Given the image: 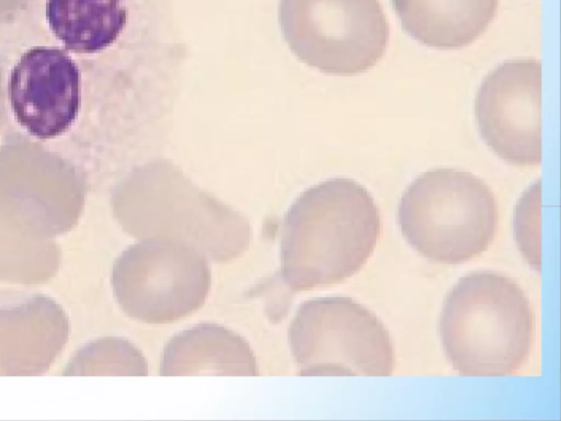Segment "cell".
Listing matches in <instances>:
<instances>
[{
  "instance_id": "obj_5",
  "label": "cell",
  "mask_w": 561,
  "mask_h": 421,
  "mask_svg": "<svg viewBox=\"0 0 561 421\" xmlns=\"http://www.w3.org/2000/svg\"><path fill=\"white\" fill-rule=\"evenodd\" d=\"M288 341L304 376H390L394 369L388 329L350 297H319L301 304Z\"/></svg>"
},
{
  "instance_id": "obj_2",
  "label": "cell",
  "mask_w": 561,
  "mask_h": 421,
  "mask_svg": "<svg viewBox=\"0 0 561 421\" xmlns=\"http://www.w3.org/2000/svg\"><path fill=\"white\" fill-rule=\"evenodd\" d=\"M112 207L128 235L139 240H175L215 262L234 260L250 247L249 221L169 166H147L129 173L115 186Z\"/></svg>"
},
{
  "instance_id": "obj_15",
  "label": "cell",
  "mask_w": 561,
  "mask_h": 421,
  "mask_svg": "<svg viewBox=\"0 0 561 421\" xmlns=\"http://www.w3.org/2000/svg\"><path fill=\"white\" fill-rule=\"evenodd\" d=\"M60 266V250L53 238L28 234L0 215V282L43 284Z\"/></svg>"
},
{
  "instance_id": "obj_10",
  "label": "cell",
  "mask_w": 561,
  "mask_h": 421,
  "mask_svg": "<svg viewBox=\"0 0 561 421\" xmlns=\"http://www.w3.org/2000/svg\"><path fill=\"white\" fill-rule=\"evenodd\" d=\"M8 95L15 121L33 137L60 136L75 123L81 105V73L70 55L53 46H34L13 66Z\"/></svg>"
},
{
  "instance_id": "obj_14",
  "label": "cell",
  "mask_w": 561,
  "mask_h": 421,
  "mask_svg": "<svg viewBox=\"0 0 561 421\" xmlns=\"http://www.w3.org/2000/svg\"><path fill=\"white\" fill-rule=\"evenodd\" d=\"M45 16L66 49L94 55L117 43L129 12L126 0H46Z\"/></svg>"
},
{
  "instance_id": "obj_7",
  "label": "cell",
  "mask_w": 561,
  "mask_h": 421,
  "mask_svg": "<svg viewBox=\"0 0 561 421\" xmlns=\"http://www.w3.org/2000/svg\"><path fill=\"white\" fill-rule=\"evenodd\" d=\"M111 283L116 301L133 319L162 325L199 309L211 271L195 248L170 239H141L115 260Z\"/></svg>"
},
{
  "instance_id": "obj_16",
  "label": "cell",
  "mask_w": 561,
  "mask_h": 421,
  "mask_svg": "<svg viewBox=\"0 0 561 421\" xmlns=\"http://www.w3.org/2000/svg\"><path fill=\"white\" fill-rule=\"evenodd\" d=\"M64 374L146 376L148 363L141 351L128 340L104 337L83 345Z\"/></svg>"
},
{
  "instance_id": "obj_13",
  "label": "cell",
  "mask_w": 561,
  "mask_h": 421,
  "mask_svg": "<svg viewBox=\"0 0 561 421\" xmlns=\"http://www.w3.org/2000/svg\"><path fill=\"white\" fill-rule=\"evenodd\" d=\"M404 31L439 49L461 48L480 37L493 21L499 0H391Z\"/></svg>"
},
{
  "instance_id": "obj_19",
  "label": "cell",
  "mask_w": 561,
  "mask_h": 421,
  "mask_svg": "<svg viewBox=\"0 0 561 421\" xmlns=\"http://www.w3.org/2000/svg\"><path fill=\"white\" fill-rule=\"evenodd\" d=\"M5 98H4V90H3V77H2V69L0 66V127L5 122L7 118V110H5Z\"/></svg>"
},
{
  "instance_id": "obj_1",
  "label": "cell",
  "mask_w": 561,
  "mask_h": 421,
  "mask_svg": "<svg viewBox=\"0 0 561 421\" xmlns=\"http://www.w3.org/2000/svg\"><path fill=\"white\" fill-rule=\"evenodd\" d=\"M379 235V209L366 187L348 178L321 182L286 215L282 278L294 291L341 283L366 263Z\"/></svg>"
},
{
  "instance_id": "obj_3",
  "label": "cell",
  "mask_w": 561,
  "mask_h": 421,
  "mask_svg": "<svg viewBox=\"0 0 561 421\" xmlns=\"http://www.w3.org/2000/svg\"><path fill=\"white\" fill-rule=\"evenodd\" d=\"M438 330L445 355L460 375L508 376L531 351L534 311L513 278L471 272L446 295Z\"/></svg>"
},
{
  "instance_id": "obj_9",
  "label": "cell",
  "mask_w": 561,
  "mask_h": 421,
  "mask_svg": "<svg viewBox=\"0 0 561 421\" xmlns=\"http://www.w3.org/2000/svg\"><path fill=\"white\" fill-rule=\"evenodd\" d=\"M478 129L504 161L520 167L541 162V62L507 60L482 81L474 101Z\"/></svg>"
},
{
  "instance_id": "obj_17",
  "label": "cell",
  "mask_w": 561,
  "mask_h": 421,
  "mask_svg": "<svg viewBox=\"0 0 561 421\" xmlns=\"http://www.w3.org/2000/svg\"><path fill=\"white\" fill-rule=\"evenodd\" d=\"M540 180L520 198L515 210L514 230L523 255L540 270Z\"/></svg>"
},
{
  "instance_id": "obj_8",
  "label": "cell",
  "mask_w": 561,
  "mask_h": 421,
  "mask_svg": "<svg viewBox=\"0 0 561 421\" xmlns=\"http://www.w3.org/2000/svg\"><path fill=\"white\" fill-rule=\"evenodd\" d=\"M83 174L42 145L11 134L0 146V215L44 238L70 231L84 206Z\"/></svg>"
},
{
  "instance_id": "obj_11",
  "label": "cell",
  "mask_w": 561,
  "mask_h": 421,
  "mask_svg": "<svg viewBox=\"0 0 561 421\" xmlns=\"http://www.w3.org/2000/svg\"><path fill=\"white\" fill-rule=\"evenodd\" d=\"M70 332L61 306L44 294L0 293V375L44 374Z\"/></svg>"
},
{
  "instance_id": "obj_4",
  "label": "cell",
  "mask_w": 561,
  "mask_h": 421,
  "mask_svg": "<svg viewBox=\"0 0 561 421\" xmlns=\"http://www.w3.org/2000/svg\"><path fill=\"white\" fill-rule=\"evenodd\" d=\"M397 217L403 237L421 255L458 264L488 249L499 214L493 192L480 178L455 168H436L409 184Z\"/></svg>"
},
{
  "instance_id": "obj_18",
  "label": "cell",
  "mask_w": 561,
  "mask_h": 421,
  "mask_svg": "<svg viewBox=\"0 0 561 421\" xmlns=\"http://www.w3.org/2000/svg\"><path fill=\"white\" fill-rule=\"evenodd\" d=\"M33 0H0V22L13 20Z\"/></svg>"
},
{
  "instance_id": "obj_12",
  "label": "cell",
  "mask_w": 561,
  "mask_h": 421,
  "mask_svg": "<svg viewBox=\"0 0 561 421\" xmlns=\"http://www.w3.org/2000/svg\"><path fill=\"white\" fill-rule=\"evenodd\" d=\"M162 376H256L257 363L248 341L232 330L199 323L173 335L165 344Z\"/></svg>"
},
{
  "instance_id": "obj_6",
  "label": "cell",
  "mask_w": 561,
  "mask_h": 421,
  "mask_svg": "<svg viewBox=\"0 0 561 421\" xmlns=\"http://www.w3.org/2000/svg\"><path fill=\"white\" fill-rule=\"evenodd\" d=\"M279 22L295 54L332 75L373 68L390 38L379 0H280Z\"/></svg>"
}]
</instances>
